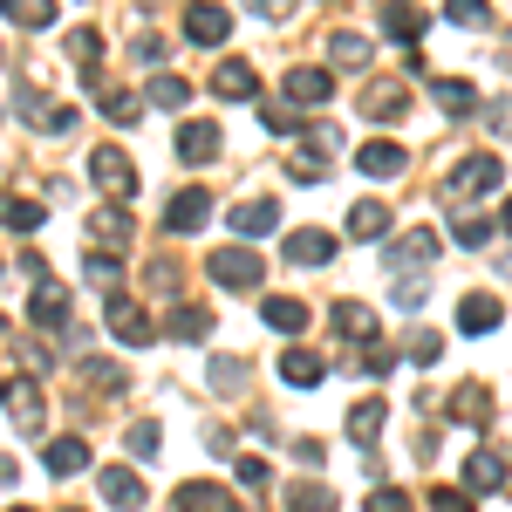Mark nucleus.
<instances>
[{
	"label": "nucleus",
	"mask_w": 512,
	"mask_h": 512,
	"mask_svg": "<svg viewBox=\"0 0 512 512\" xmlns=\"http://www.w3.org/2000/svg\"><path fill=\"white\" fill-rule=\"evenodd\" d=\"M205 274L219 280V287H233V294H260L267 260H260L253 246H212V253H205Z\"/></svg>",
	"instance_id": "obj_1"
},
{
	"label": "nucleus",
	"mask_w": 512,
	"mask_h": 512,
	"mask_svg": "<svg viewBox=\"0 0 512 512\" xmlns=\"http://www.w3.org/2000/svg\"><path fill=\"white\" fill-rule=\"evenodd\" d=\"M89 185L103 198H117V205H130L137 198V164H130V151L123 144H96L89 151Z\"/></svg>",
	"instance_id": "obj_2"
},
{
	"label": "nucleus",
	"mask_w": 512,
	"mask_h": 512,
	"mask_svg": "<svg viewBox=\"0 0 512 512\" xmlns=\"http://www.w3.org/2000/svg\"><path fill=\"white\" fill-rule=\"evenodd\" d=\"M103 321H110V335H117L123 349H151L158 342V321L144 315L137 294H103Z\"/></svg>",
	"instance_id": "obj_3"
},
{
	"label": "nucleus",
	"mask_w": 512,
	"mask_h": 512,
	"mask_svg": "<svg viewBox=\"0 0 512 512\" xmlns=\"http://www.w3.org/2000/svg\"><path fill=\"white\" fill-rule=\"evenodd\" d=\"M0 403H7V424H14V431H28V437L48 431V396H41L35 376H7V383H0Z\"/></svg>",
	"instance_id": "obj_4"
},
{
	"label": "nucleus",
	"mask_w": 512,
	"mask_h": 512,
	"mask_svg": "<svg viewBox=\"0 0 512 512\" xmlns=\"http://www.w3.org/2000/svg\"><path fill=\"white\" fill-rule=\"evenodd\" d=\"M431 260H437V233L431 226H410V233L383 239V267H390V274H424Z\"/></svg>",
	"instance_id": "obj_5"
},
{
	"label": "nucleus",
	"mask_w": 512,
	"mask_h": 512,
	"mask_svg": "<svg viewBox=\"0 0 512 512\" xmlns=\"http://www.w3.org/2000/svg\"><path fill=\"white\" fill-rule=\"evenodd\" d=\"M89 239H96L103 253H123V246L137 239V219H130V205H117V198H103V205L89 212Z\"/></svg>",
	"instance_id": "obj_6"
},
{
	"label": "nucleus",
	"mask_w": 512,
	"mask_h": 512,
	"mask_svg": "<svg viewBox=\"0 0 512 512\" xmlns=\"http://www.w3.org/2000/svg\"><path fill=\"white\" fill-rule=\"evenodd\" d=\"M403 103H410V82H403V76H369V82H362V117H369V123H396V117H403Z\"/></svg>",
	"instance_id": "obj_7"
},
{
	"label": "nucleus",
	"mask_w": 512,
	"mask_h": 512,
	"mask_svg": "<svg viewBox=\"0 0 512 512\" xmlns=\"http://www.w3.org/2000/svg\"><path fill=\"white\" fill-rule=\"evenodd\" d=\"M226 35H233V14H226L219 0H192V7H185V41H192V48H219Z\"/></svg>",
	"instance_id": "obj_8"
},
{
	"label": "nucleus",
	"mask_w": 512,
	"mask_h": 512,
	"mask_svg": "<svg viewBox=\"0 0 512 512\" xmlns=\"http://www.w3.org/2000/svg\"><path fill=\"white\" fill-rule=\"evenodd\" d=\"M499 178H506L499 158H492V151H478V158H465L458 171H451V185H444V192H451V198H485V192H499Z\"/></svg>",
	"instance_id": "obj_9"
},
{
	"label": "nucleus",
	"mask_w": 512,
	"mask_h": 512,
	"mask_svg": "<svg viewBox=\"0 0 512 512\" xmlns=\"http://www.w3.org/2000/svg\"><path fill=\"white\" fill-rule=\"evenodd\" d=\"M205 219H212V192L205 185H185L164 205V233H205Z\"/></svg>",
	"instance_id": "obj_10"
},
{
	"label": "nucleus",
	"mask_w": 512,
	"mask_h": 512,
	"mask_svg": "<svg viewBox=\"0 0 512 512\" xmlns=\"http://www.w3.org/2000/svg\"><path fill=\"white\" fill-rule=\"evenodd\" d=\"M212 96H219V103H253V96H260V76H253V62H239V55H226V62H219V69H212Z\"/></svg>",
	"instance_id": "obj_11"
},
{
	"label": "nucleus",
	"mask_w": 512,
	"mask_h": 512,
	"mask_svg": "<svg viewBox=\"0 0 512 512\" xmlns=\"http://www.w3.org/2000/svg\"><path fill=\"white\" fill-rule=\"evenodd\" d=\"M96 492H103V506H117V512H144V478L130 472V465H103Z\"/></svg>",
	"instance_id": "obj_12"
},
{
	"label": "nucleus",
	"mask_w": 512,
	"mask_h": 512,
	"mask_svg": "<svg viewBox=\"0 0 512 512\" xmlns=\"http://www.w3.org/2000/svg\"><path fill=\"white\" fill-rule=\"evenodd\" d=\"M383 35L403 41V48H417V41L431 35V14H424L417 0H383Z\"/></svg>",
	"instance_id": "obj_13"
},
{
	"label": "nucleus",
	"mask_w": 512,
	"mask_h": 512,
	"mask_svg": "<svg viewBox=\"0 0 512 512\" xmlns=\"http://www.w3.org/2000/svg\"><path fill=\"white\" fill-rule=\"evenodd\" d=\"M280 89H287V103H294V110H321V103L335 96V76H328V69H287Z\"/></svg>",
	"instance_id": "obj_14"
},
{
	"label": "nucleus",
	"mask_w": 512,
	"mask_h": 512,
	"mask_svg": "<svg viewBox=\"0 0 512 512\" xmlns=\"http://www.w3.org/2000/svg\"><path fill=\"white\" fill-rule=\"evenodd\" d=\"M171 506L178 512H239V499L226 485H212V478H185V485L171 492Z\"/></svg>",
	"instance_id": "obj_15"
},
{
	"label": "nucleus",
	"mask_w": 512,
	"mask_h": 512,
	"mask_svg": "<svg viewBox=\"0 0 512 512\" xmlns=\"http://www.w3.org/2000/svg\"><path fill=\"white\" fill-rule=\"evenodd\" d=\"M28 287H35V294H28V321H35V328H62V321H69V287H62V280H28Z\"/></svg>",
	"instance_id": "obj_16"
},
{
	"label": "nucleus",
	"mask_w": 512,
	"mask_h": 512,
	"mask_svg": "<svg viewBox=\"0 0 512 512\" xmlns=\"http://www.w3.org/2000/svg\"><path fill=\"white\" fill-rule=\"evenodd\" d=\"M219 144H226V137H219V123H212V117L178 123V158H185V164H212V158H219Z\"/></svg>",
	"instance_id": "obj_17"
},
{
	"label": "nucleus",
	"mask_w": 512,
	"mask_h": 512,
	"mask_svg": "<svg viewBox=\"0 0 512 512\" xmlns=\"http://www.w3.org/2000/svg\"><path fill=\"white\" fill-rule=\"evenodd\" d=\"M355 164H362V178H396V171H410V151L390 144V137H369V144L355 151Z\"/></svg>",
	"instance_id": "obj_18"
},
{
	"label": "nucleus",
	"mask_w": 512,
	"mask_h": 512,
	"mask_svg": "<svg viewBox=\"0 0 512 512\" xmlns=\"http://www.w3.org/2000/svg\"><path fill=\"white\" fill-rule=\"evenodd\" d=\"M294 267H328L335 260V233H321V226H301V233H287V246H280Z\"/></svg>",
	"instance_id": "obj_19"
},
{
	"label": "nucleus",
	"mask_w": 512,
	"mask_h": 512,
	"mask_svg": "<svg viewBox=\"0 0 512 512\" xmlns=\"http://www.w3.org/2000/svg\"><path fill=\"white\" fill-rule=\"evenodd\" d=\"M444 410H451V424H472V431H485V424H492V390H485V383H458Z\"/></svg>",
	"instance_id": "obj_20"
},
{
	"label": "nucleus",
	"mask_w": 512,
	"mask_h": 512,
	"mask_svg": "<svg viewBox=\"0 0 512 512\" xmlns=\"http://www.w3.org/2000/svg\"><path fill=\"white\" fill-rule=\"evenodd\" d=\"M0 226H7V233H41V226H48V205L28 198V192H0Z\"/></svg>",
	"instance_id": "obj_21"
},
{
	"label": "nucleus",
	"mask_w": 512,
	"mask_h": 512,
	"mask_svg": "<svg viewBox=\"0 0 512 512\" xmlns=\"http://www.w3.org/2000/svg\"><path fill=\"white\" fill-rule=\"evenodd\" d=\"M499 321H506V301H499V294H465V301H458V328H465V335H492Z\"/></svg>",
	"instance_id": "obj_22"
},
{
	"label": "nucleus",
	"mask_w": 512,
	"mask_h": 512,
	"mask_svg": "<svg viewBox=\"0 0 512 512\" xmlns=\"http://www.w3.org/2000/svg\"><path fill=\"white\" fill-rule=\"evenodd\" d=\"M499 485H506V458H499V451H472V458H465V485H458V492L485 499V492H499Z\"/></svg>",
	"instance_id": "obj_23"
},
{
	"label": "nucleus",
	"mask_w": 512,
	"mask_h": 512,
	"mask_svg": "<svg viewBox=\"0 0 512 512\" xmlns=\"http://www.w3.org/2000/svg\"><path fill=\"white\" fill-rule=\"evenodd\" d=\"M321 376H328V355H315V349H287L280 355V383H287V390H315Z\"/></svg>",
	"instance_id": "obj_24"
},
{
	"label": "nucleus",
	"mask_w": 512,
	"mask_h": 512,
	"mask_svg": "<svg viewBox=\"0 0 512 512\" xmlns=\"http://www.w3.org/2000/svg\"><path fill=\"white\" fill-rule=\"evenodd\" d=\"M274 226H280L274 198H239V205H233V233L239 239H260V233H274Z\"/></svg>",
	"instance_id": "obj_25"
},
{
	"label": "nucleus",
	"mask_w": 512,
	"mask_h": 512,
	"mask_svg": "<svg viewBox=\"0 0 512 512\" xmlns=\"http://www.w3.org/2000/svg\"><path fill=\"white\" fill-rule=\"evenodd\" d=\"M260 321H267L274 335H301V328H308V301H294V294H267V301H260Z\"/></svg>",
	"instance_id": "obj_26"
},
{
	"label": "nucleus",
	"mask_w": 512,
	"mask_h": 512,
	"mask_svg": "<svg viewBox=\"0 0 512 512\" xmlns=\"http://www.w3.org/2000/svg\"><path fill=\"white\" fill-rule=\"evenodd\" d=\"M96 110L110 123H137V110H144V89H123V82H96Z\"/></svg>",
	"instance_id": "obj_27"
},
{
	"label": "nucleus",
	"mask_w": 512,
	"mask_h": 512,
	"mask_svg": "<svg viewBox=\"0 0 512 512\" xmlns=\"http://www.w3.org/2000/svg\"><path fill=\"white\" fill-rule=\"evenodd\" d=\"M431 96H437L444 117H472V110H478V89L465 76H431Z\"/></svg>",
	"instance_id": "obj_28"
},
{
	"label": "nucleus",
	"mask_w": 512,
	"mask_h": 512,
	"mask_svg": "<svg viewBox=\"0 0 512 512\" xmlns=\"http://www.w3.org/2000/svg\"><path fill=\"white\" fill-rule=\"evenodd\" d=\"M41 465H48L55 478H76L82 465H89V444H82V437H48V451H41Z\"/></svg>",
	"instance_id": "obj_29"
},
{
	"label": "nucleus",
	"mask_w": 512,
	"mask_h": 512,
	"mask_svg": "<svg viewBox=\"0 0 512 512\" xmlns=\"http://www.w3.org/2000/svg\"><path fill=\"white\" fill-rule=\"evenodd\" d=\"M349 233L355 239H390V205H383V198H355L349 205Z\"/></svg>",
	"instance_id": "obj_30"
},
{
	"label": "nucleus",
	"mask_w": 512,
	"mask_h": 512,
	"mask_svg": "<svg viewBox=\"0 0 512 512\" xmlns=\"http://www.w3.org/2000/svg\"><path fill=\"white\" fill-rule=\"evenodd\" d=\"M383 417H390V403H383V396L349 403V437H355V444H376V437H383Z\"/></svg>",
	"instance_id": "obj_31"
},
{
	"label": "nucleus",
	"mask_w": 512,
	"mask_h": 512,
	"mask_svg": "<svg viewBox=\"0 0 512 512\" xmlns=\"http://www.w3.org/2000/svg\"><path fill=\"white\" fill-rule=\"evenodd\" d=\"M164 335H171V342H205V335H212V315L192 308V301H178V308L164 315Z\"/></svg>",
	"instance_id": "obj_32"
},
{
	"label": "nucleus",
	"mask_w": 512,
	"mask_h": 512,
	"mask_svg": "<svg viewBox=\"0 0 512 512\" xmlns=\"http://www.w3.org/2000/svg\"><path fill=\"white\" fill-rule=\"evenodd\" d=\"M335 335H342V342H376V308H362V301H335Z\"/></svg>",
	"instance_id": "obj_33"
},
{
	"label": "nucleus",
	"mask_w": 512,
	"mask_h": 512,
	"mask_svg": "<svg viewBox=\"0 0 512 512\" xmlns=\"http://www.w3.org/2000/svg\"><path fill=\"white\" fill-rule=\"evenodd\" d=\"M369 55H376V48H369V35H355V28H342V35L328 41V62H335V69H362V76H369Z\"/></svg>",
	"instance_id": "obj_34"
},
{
	"label": "nucleus",
	"mask_w": 512,
	"mask_h": 512,
	"mask_svg": "<svg viewBox=\"0 0 512 512\" xmlns=\"http://www.w3.org/2000/svg\"><path fill=\"white\" fill-rule=\"evenodd\" d=\"M0 14H7L14 28H28V35L55 28V0H0Z\"/></svg>",
	"instance_id": "obj_35"
},
{
	"label": "nucleus",
	"mask_w": 512,
	"mask_h": 512,
	"mask_svg": "<svg viewBox=\"0 0 512 512\" xmlns=\"http://www.w3.org/2000/svg\"><path fill=\"white\" fill-rule=\"evenodd\" d=\"M76 376L89 383V390H110V396H117L123 383H130V376H123V369L110 362V355H82V362H76Z\"/></svg>",
	"instance_id": "obj_36"
},
{
	"label": "nucleus",
	"mask_w": 512,
	"mask_h": 512,
	"mask_svg": "<svg viewBox=\"0 0 512 512\" xmlns=\"http://www.w3.org/2000/svg\"><path fill=\"white\" fill-rule=\"evenodd\" d=\"M144 103H158V110H185V103H192V82H185V76H151V82H144Z\"/></svg>",
	"instance_id": "obj_37"
},
{
	"label": "nucleus",
	"mask_w": 512,
	"mask_h": 512,
	"mask_svg": "<svg viewBox=\"0 0 512 512\" xmlns=\"http://www.w3.org/2000/svg\"><path fill=\"white\" fill-rule=\"evenodd\" d=\"M287 512H335V492L321 478H301V485H287Z\"/></svg>",
	"instance_id": "obj_38"
},
{
	"label": "nucleus",
	"mask_w": 512,
	"mask_h": 512,
	"mask_svg": "<svg viewBox=\"0 0 512 512\" xmlns=\"http://www.w3.org/2000/svg\"><path fill=\"white\" fill-rule=\"evenodd\" d=\"M403 362H410V369H431L437 355H444V335H431V328H417V335H410V342H403Z\"/></svg>",
	"instance_id": "obj_39"
},
{
	"label": "nucleus",
	"mask_w": 512,
	"mask_h": 512,
	"mask_svg": "<svg viewBox=\"0 0 512 512\" xmlns=\"http://www.w3.org/2000/svg\"><path fill=\"white\" fill-rule=\"evenodd\" d=\"M205 376H212V390H219V396H233L239 383H246V376H253V369H246V362H239V355H212V369H205Z\"/></svg>",
	"instance_id": "obj_40"
},
{
	"label": "nucleus",
	"mask_w": 512,
	"mask_h": 512,
	"mask_svg": "<svg viewBox=\"0 0 512 512\" xmlns=\"http://www.w3.org/2000/svg\"><path fill=\"white\" fill-rule=\"evenodd\" d=\"M396 362H403V355H396L390 342H362V349H355V369H362V376H390Z\"/></svg>",
	"instance_id": "obj_41"
},
{
	"label": "nucleus",
	"mask_w": 512,
	"mask_h": 512,
	"mask_svg": "<svg viewBox=\"0 0 512 512\" xmlns=\"http://www.w3.org/2000/svg\"><path fill=\"white\" fill-rule=\"evenodd\" d=\"M444 21H458V28H492V0H444Z\"/></svg>",
	"instance_id": "obj_42"
},
{
	"label": "nucleus",
	"mask_w": 512,
	"mask_h": 512,
	"mask_svg": "<svg viewBox=\"0 0 512 512\" xmlns=\"http://www.w3.org/2000/svg\"><path fill=\"white\" fill-rule=\"evenodd\" d=\"M123 444H130V458H158V444H164V431L151 424V417H137L130 431H123Z\"/></svg>",
	"instance_id": "obj_43"
},
{
	"label": "nucleus",
	"mask_w": 512,
	"mask_h": 512,
	"mask_svg": "<svg viewBox=\"0 0 512 512\" xmlns=\"http://www.w3.org/2000/svg\"><path fill=\"white\" fill-rule=\"evenodd\" d=\"M82 267H89L96 287H117L123 280V253H103V246H96V253H82Z\"/></svg>",
	"instance_id": "obj_44"
},
{
	"label": "nucleus",
	"mask_w": 512,
	"mask_h": 512,
	"mask_svg": "<svg viewBox=\"0 0 512 512\" xmlns=\"http://www.w3.org/2000/svg\"><path fill=\"white\" fill-rule=\"evenodd\" d=\"M390 301H396V308H403V315H417V308H424V301H431V294H424V274H396Z\"/></svg>",
	"instance_id": "obj_45"
},
{
	"label": "nucleus",
	"mask_w": 512,
	"mask_h": 512,
	"mask_svg": "<svg viewBox=\"0 0 512 512\" xmlns=\"http://www.w3.org/2000/svg\"><path fill=\"white\" fill-rule=\"evenodd\" d=\"M451 239H458L465 253H478V246H492V226H485V219H472V212H458V226H451Z\"/></svg>",
	"instance_id": "obj_46"
},
{
	"label": "nucleus",
	"mask_w": 512,
	"mask_h": 512,
	"mask_svg": "<svg viewBox=\"0 0 512 512\" xmlns=\"http://www.w3.org/2000/svg\"><path fill=\"white\" fill-rule=\"evenodd\" d=\"M69 55H76L82 69H96V62H103V35H96V28H76V35H69Z\"/></svg>",
	"instance_id": "obj_47"
},
{
	"label": "nucleus",
	"mask_w": 512,
	"mask_h": 512,
	"mask_svg": "<svg viewBox=\"0 0 512 512\" xmlns=\"http://www.w3.org/2000/svg\"><path fill=\"white\" fill-rule=\"evenodd\" d=\"M14 110H21L28 123H48V110H55V103H48V96H41L35 82H28V89H14Z\"/></svg>",
	"instance_id": "obj_48"
},
{
	"label": "nucleus",
	"mask_w": 512,
	"mask_h": 512,
	"mask_svg": "<svg viewBox=\"0 0 512 512\" xmlns=\"http://www.w3.org/2000/svg\"><path fill=\"white\" fill-rule=\"evenodd\" d=\"M478 117H485V130H492V137H512V96H499V103H478Z\"/></svg>",
	"instance_id": "obj_49"
},
{
	"label": "nucleus",
	"mask_w": 512,
	"mask_h": 512,
	"mask_svg": "<svg viewBox=\"0 0 512 512\" xmlns=\"http://www.w3.org/2000/svg\"><path fill=\"white\" fill-rule=\"evenodd\" d=\"M233 478L246 485V492H267V478H274V472H267V458H239V465H233Z\"/></svg>",
	"instance_id": "obj_50"
},
{
	"label": "nucleus",
	"mask_w": 512,
	"mask_h": 512,
	"mask_svg": "<svg viewBox=\"0 0 512 512\" xmlns=\"http://www.w3.org/2000/svg\"><path fill=\"white\" fill-rule=\"evenodd\" d=\"M362 512H410V492H396V485H376Z\"/></svg>",
	"instance_id": "obj_51"
},
{
	"label": "nucleus",
	"mask_w": 512,
	"mask_h": 512,
	"mask_svg": "<svg viewBox=\"0 0 512 512\" xmlns=\"http://www.w3.org/2000/svg\"><path fill=\"white\" fill-rule=\"evenodd\" d=\"M431 512H472V492H458V485H437V492H431Z\"/></svg>",
	"instance_id": "obj_52"
},
{
	"label": "nucleus",
	"mask_w": 512,
	"mask_h": 512,
	"mask_svg": "<svg viewBox=\"0 0 512 512\" xmlns=\"http://www.w3.org/2000/svg\"><path fill=\"white\" fill-rule=\"evenodd\" d=\"M76 110H69V103H55V110H48V123H41V137H69V130H76Z\"/></svg>",
	"instance_id": "obj_53"
},
{
	"label": "nucleus",
	"mask_w": 512,
	"mask_h": 512,
	"mask_svg": "<svg viewBox=\"0 0 512 512\" xmlns=\"http://www.w3.org/2000/svg\"><path fill=\"white\" fill-rule=\"evenodd\" d=\"M130 55H137V69H144V62H158V55H164V35H151V28H137V41H130Z\"/></svg>",
	"instance_id": "obj_54"
},
{
	"label": "nucleus",
	"mask_w": 512,
	"mask_h": 512,
	"mask_svg": "<svg viewBox=\"0 0 512 512\" xmlns=\"http://www.w3.org/2000/svg\"><path fill=\"white\" fill-rule=\"evenodd\" d=\"M287 171H294V178H308V185H315L321 171H328V158H315V151H294V158H287Z\"/></svg>",
	"instance_id": "obj_55"
},
{
	"label": "nucleus",
	"mask_w": 512,
	"mask_h": 512,
	"mask_svg": "<svg viewBox=\"0 0 512 512\" xmlns=\"http://www.w3.org/2000/svg\"><path fill=\"white\" fill-rule=\"evenodd\" d=\"M294 458H301L308 472H321V465H328V444H321V437H301V444H294Z\"/></svg>",
	"instance_id": "obj_56"
},
{
	"label": "nucleus",
	"mask_w": 512,
	"mask_h": 512,
	"mask_svg": "<svg viewBox=\"0 0 512 512\" xmlns=\"http://www.w3.org/2000/svg\"><path fill=\"white\" fill-rule=\"evenodd\" d=\"M260 117H267V130H280V137H287V130H301V117H294V110H280V103H267Z\"/></svg>",
	"instance_id": "obj_57"
},
{
	"label": "nucleus",
	"mask_w": 512,
	"mask_h": 512,
	"mask_svg": "<svg viewBox=\"0 0 512 512\" xmlns=\"http://www.w3.org/2000/svg\"><path fill=\"white\" fill-rule=\"evenodd\" d=\"M246 7H253L260 21H287V14H294V0H246Z\"/></svg>",
	"instance_id": "obj_58"
},
{
	"label": "nucleus",
	"mask_w": 512,
	"mask_h": 512,
	"mask_svg": "<svg viewBox=\"0 0 512 512\" xmlns=\"http://www.w3.org/2000/svg\"><path fill=\"white\" fill-rule=\"evenodd\" d=\"M144 280H151V287H178V267H171V260H151Z\"/></svg>",
	"instance_id": "obj_59"
},
{
	"label": "nucleus",
	"mask_w": 512,
	"mask_h": 512,
	"mask_svg": "<svg viewBox=\"0 0 512 512\" xmlns=\"http://www.w3.org/2000/svg\"><path fill=\"white\" fill-rule=\"evenodd\" d=\"M14 472H21V465H14V458H0V485H14Z\"/></svg>",
	"instance_id": "obj_60"
},
{
	"label": "nucleus",
	"mask_w": 512,
	"mask_h": 512,
	"mask_svg": "<svg viewBox=\"0 0 512 512\" xmlns=\"http://www.w3.org/2000/svg\"><path fill=\"white\" fill-rule=\"evenodd\" d=\"M499 226H506V233H512V198H506V219H499Z\"/></svg>",
	"instance_id": "obj_61"
},
{
	"label": "nucleus",
	"mask_w": 512,
	"mask_h": 512,
	"mask_svg": "<svg viewBox=\"0 0 512 512\" xmlns=\"http://www.w3.org/2000/svg\"><path fill=\"white\" fill-rule=\"evenodd\" d=\"M7 512H35V506H7Z\"/></svg>",
	"instance_id": "obj_62"
},
{
	"label": "nucleus",
	"mask_w": 512,
	"mask_h": 512,
	"mask_svg": "<svg viewBox=\"0 0 512 512\" xmlns=\"http://www.w3.org/2000/svg\"><path fill=\"white\" fill-rule=\"evenodd\" d=\"M62 512H82V506H62Z\"/></svg>",
	"instance_id": "obj_63"
},
{
	"label": "nucleus",
	"mask_w": 512,
	"mask_h": 512,
	"mask_svg": "<svg viewBox=\"0 0 512 512\" xmlns=\"http://www.w3.org/2000/svg\"><path fill=\"white\" fill-rule=\"evenodd\" d=\"M0 335H7V321H0Z\"/></svg>",
	"instance_id": "obj_64"
}]
</instances>
